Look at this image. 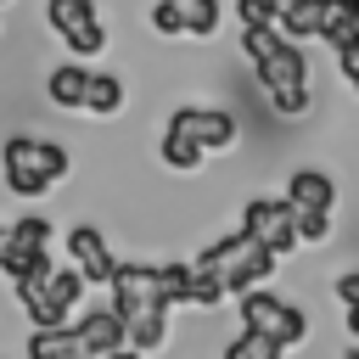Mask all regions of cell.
Masks as SVG:
<instances>
[{
  "label": "cell",
  "instance_id": "6da1fadb",
  "mask_svg": "<svg viewBox=\"0 0 359 359\" xmlns=\"http://www.w3.org/2000/svg\"><path fill=\"white\" fill-rule=\"evenodd\" d=\"M107 286H112V314L123 320V342L140 348V353L163 348V337H168V303L157 297V269L151 264H118Z\"/></svg>",
  "mask_w": 359,
  "mask_h": 359
},
{
  "label": "cell",
  "instance_id": "7a4b0ae2",
  "mask_svg": "<svg viewBox=\"0 0 359 359\" xmlns=\"http://www.w3.org/2000/svg\"><path fill=\"white\" fill-rule=\"evenodd\" d=\"M275 264H280V252H269V247H264V241H252L247 230L219 236V241L196 258V269H208V275L224 286V297H236V292H247V286L269 280V275H275Z\"/></svg>",
  "mask_w": 359,
  "mask_h": 359
},
{
  "label": "cell",
  "instance_id": "3957f363",
  "mask_svg": "<svg viewBox=\"0 0 359 359\" xmlns=\"http://www.w3.org/2000/svg\"><path fill=\"white\" fill-rule=\"evenodd\" d=\"M236 297H241V331H258V337H269L275 348H297V342L309 337L303 309H292V303L275 297L269 286H247V292H236Z\"/></svg>",
  "mask_w": 359,
  "mask_h": 359
},
{
  "label": "cell",
  "instance_id": "277c9868",
  "mask_svg": "<svg viewBox=\"0 0 359 359\" xmlns=\"http://www.w3.org/2000/svg\"><path fill=\"white\" fill-rule=\"evenodd\" d=\"M50 269V219L28 213L17 219L11 230H0V275L17 286V280H34Z\"/></svg>",
  "mask_w": 359,
  "mask_h": 359
},
{
  "label": "cell",
  "instance_id": "5b68a950",
  "mask_svg": "<svg viewBox=\"0 0 359 359\" xmlns=\"http://www.w3.org/2000/svg\"><path fill=\"white\" fill-rule=\"evenodd\" d=\"M45 22L67 39L73 56H101L107 50V28L95 17V0H45Z\"/></svg>",
  "mask_w": 359,
  "mask_h": 359
},
{
  "label": "cell",
  "instance_id": "8992f818",
  "mask_svg": "<svg viewBox=\"0 0 359 359\" xmlns=\"http://www.w3.org/2000/svg\"><path fill=\"white\" fill-rule=\"evenodd\" d=\"M241 230H247L252 241H264L269 252H292V247H297L292 202H286V196H247V208H241Z\"/></svg>",
  "mask_w": 359,
  "mask_h": 359
},
{
  "label": "cell",
  "instance_id": "52a82bcc",
  "mask_svg": "<svg viewBox=\"0 0 359 359\" xmlns=\"http://www.w3.org/2000/svg\"><path fill=\"white\" fill-rule=\"evenodd\" d=\"M168 135H185L196 140L202 151H224L236 140V118L219 112V107H174L168 112Z\"/></svg>",
  "mask_w": 359,
  "mask_h": 359
},
{
  "label": "cell",
  "instance_id": "ba28073f",
  "mask_svg": "<svg viewBox=\"0 0 359 359\" xmlns=\"http://www.w3.org/2000/svg\"><path fill=\"white\" fill-rule=\"evenodd\" d=\"M0 180L11 196H45V174H39V157H34V135H11L0 146Z\"/></svg>",
  "mask_w": 359,
  "mask_h": 359
},
{
  "label": "cell",
  "instance_id": "9c48e42d",
  "mask_svg": "<svg viewBox=\"0 0 359 359\" xmlns=\"http://www.w3.org/2000/svg\"><path fill=\"white\" fill-rule=\"evenodd\" d=\"M67 252H73V269L84 275V286H107L112 269H118V258L107 252V236H101L95 224H79V230L67 236Z\"/></svg>",
  "mask_w": 359,
  "mask_h": 359
},
{
  "label": "cell",
  "instance_id": "30bf717a",
  "mask_svg": "<svg viewBox=\"0 0 359 359\" xmlns=\"http://www.w3.org/2000/svg\"><path fill=\"white\" fill-rule=\"evenodd\" d=\"M252 67H258L264 90H280V84H309V56H303V45H292V39H280L275 50H264Z\"/></svg>",
  "mask_w": 359,
  "mask_h": 359
},
{
  "label": "cell",
  "instance_id": "8fae6325",
  "mask_svg": "<svg viewBox=\"0 0 359 359\" xmlns=\"http://www.w3.org/2000/svg\"><path fill=\"white\" fill-rule=\"evenodd\" d=\"M67 331H73L79 353H107V348L123 342V320H118L112 309H84L79 320H67Z\"/></svg>",
  "mask_w": 359,
  "mask_h": 359
},
{
  "label": "cell",
  "instance_id": "7c38bea8",
  "mask_svg": "<svg viewBox=\"0 0 359 359\" xmlns=\"http://www.w3.org/2000/svg\"><path fill=\"white\" fill-rule=\"evenodd\" d=\"M286 202L292 208H314V213H331L337 208V180L320 174V168H297L286 180Z\"/></svg>",
  "mask_w": 359,
  "mask_h": 359
},
{
  "label": "cell",
  "instance_id": "4fadbf2b",
  "mask_svg": "<svg viewBox=\"0 0 359 359\" xmlns=\"http://www.w3.org/2000/svg\"><path fill=\"white\" fill-rule=\"evenodd\" d=\"M314 17H320V39L331 45H353L359 39V0H314Z\"/></svg>",
  "mask_w": 359,
  "mask_h": 359
},
{
  "label": "cell",
  "instance_id": "5bb4252c",
  "mask_svg": "<svg viewBox=\"0 0 359 359\" xmlns=\"http://www.w3.org/2000/svg\"><path fill=\"white\" fill-rule=\"evenodd\" d=\"M84 79H90L84 62H62V67H50V79H45L50 107H62V112H84Z\"/></svg>",
  "mask_w": 359,
  "mask_h": 359
},
{
  "label": "cell",
  "instance_id": "9a60e30c",
  "mask_svg": "<svg viewBox=\"0 0 359 359\" xmlns=\"http://www.w3.org/2000/svg\"><path fill=\"white\" fill-rule=\"evenodd\" d=\"M84 107H90L95 118H112V112L123 107V79H118V73H90V79H84Z\"/></svg>",
  "mask_w": 359,
  "mask_h": 359
},
{
  "label": "cell",
  "instance_id": "2e32d148",
  "mask_svg": "<svg viewBox=\"0 0 359 359\" xmlns=\"http://www.w3.org/2000/svg\"><path fill=\"white\" fill-rule=\"evenodd\" d=\"M275 28H280V39H292V45L314 39V28H320L314 0H286V6H280V17H275Z\"/></svg>",
  "mask_w": 359,
  "mask_h": 359
},
{
  "label": "cell",
  "instance_id": "e0dca14e",
  "mask_svg": "<svg viewBox=\"0 0 359 359\" xmlns=\"http://www.w3.org/2000/svg\"><path fill=\"white\" fill-rule=\"evenodd\" d=\"M73 353H79V342H73L67 325H34V337H28V359H73Z\"/></svg>",
  "mask_w": 359,
  "mask_h": 359
},
{
  "label": "cell",
  "instance_id": "ac0fdd59",
  "mask_svg": "<svg viewBox=\"0 0 359 359\" xmlns=\"http://www.w3.org/2000/svg\"><path fill=\"white\" fill-rule=\"evenodd\" d=\"M45 297H50L56 309H67V314H73V303L84 297V275H79V269H56V264H50V275H45Z\"/></svg>",
  "mask_w": 359,
  "mask_h": 359
},
{
  "label": "cell",
  "instance_id": "d6986e66",
  "mask_svg": "<svg viewBox=\"0 0 359 359\" xmlns=\"http://www.w3.org/2000/svg\"><path fill=\"white\" fill-rule=\"evenodd\" d=\"M157 297L174 309V303H191V264H157Z\"/></svg>",
  "mask_w": 359,
  "mask_h": 359
},
{
  "label": "cell",
  "instance_id": "ffe728a7",
  "mask_svg": "<svg viewBox=\"0 0 359 359\" xmlns=\"http://www.w3.org/2000/svg\"><path fill=\"white\" fill-rule=\"evenodd\" d=\"M224 359H286V348H275V342L258 337V331H241V337L224 348Z\"/></svg>",
  "mask_w": 359,
  "mask_h": 359
},
{
  "label": "cell",
  "instance_id": "44dd1931",
  "mask_svg": "<svg viewBox=\"0 0 359 359\" xmlns=\"http://www.w3.org/2000/svg\"><path fill=\"white\" fill-rule=\"evenodd\" d=\"M163 163H168V168H180V174H191V168L202 163V146H196V140H185V135H163Z\"/></svg>",
  "mask_w": 359,
  "mask_h": 359
},
{
  "label": "cell",
  "instance_id": "7402d4cb",
  "mask_svg": "<svg viewBox=\"0 0 359 359\" xmlns=\"http://www.w3.org/2000/svg\"><path fill=\"white\" fill-rule=\"evenodd\" d=\"M34 157H39V174H45V185L67 180V168H73V157H67L56 140H34Z\"/></svg>",
  "mask_w": 359,
  "mask_h": 359
},
{
  "label": "cell",
  "instance_id": "603a6c76",
  "mask_svg": "<svg viewBox=\"0 0 359 359\" xmlns=\"http://www.w3.org/2000/svg\"><path fill=\"white\" fill-rule=\"evenodd\" d=\"M269 101L280 118H297V112H309V84H280V90H269Z\"/></svg>",
  "mask_w": 359,
  "mask_h": 359
},
{
  "label": "cell",
  "instance_id": "cb8c5ba5",
  "mask_svg": "<svg viewBox=\"0 0 359 359\" xmlns=\"http://www.w3.org/2000/svg\"><path fill=\"white\" fill-rule=\"evenodd\" d=\"M191 303H202V309H219L224 303V286L208 269H196V264H191Z\"/></svg>",
  "mask_w": 359,
  "mask_h": 359
},
{
  "label": "cell",
  "instance_id": "d4e9b609",
  "mask_svg": "<svg viewBox=\"0 0 359 359\" xmlns=\"http://www.w3.org/2000/svg\"><path fill=\"white\" fill-rule=\"evenodd\" d=\"M151 28H157V34H168V39H174V34H185V22H180V11H174L168 0H157V6H151Z\"/></svg>",
  "mask_w": 359,
  "mask_h": 359
},
{
  "label": "cell",
  "instance_id": "484cf974",
  "mask_svg": "<svg viewBox=\"0 0 359 359\" xmlns=\"http://www.w3.org/2000/svg\"><path fill=\"white\" fill-rule=\"evenodd\" d=\"M337 303H342V309L353 314V303H359V275H353V269H348V275L337 280Z\"/></svg>",
  "mask_w": 359,
  "mask_h": 359
},
{
  "label": "cell",
  "instance_id": "4316f807",
  "mask_svg": "<svg viewBox=\"0 0 359 359\" xmlns=\"http://www.w3.org/2000/svg\"><path fill=\"white\" fill-rule=\"evenodd\" d=\"M95 359H140V348H129V342H118V348H107V353H95Z\"/></svg>",
  "mask_w": 359,
  "mask_h": 359
},
{
  "label": "cell",
  "instance_id": "83f0119b",
  "mask_svg": "<svg viewBox=\"0 0 359 359\" xmlns=\"http://www.w3.org/2000/svg\"><path fill=\"white\" fill-rule=\"evenodd\" d=\"M168 6H174V11H180V22H185V17H191V11L202 6V0H168Z\"/></svg>",
  "mask_w": 359,
  "mask_h": 359
},
{
  "label": "cell",
  "instance_id": "f1b7e54d",
  "mask_svg": "<svg viewBox=\"0 0 359 359\" xmlns=\"http://www.w3.org/2000/svg\"><path fill=\"white\" fill-rule=\"evenodd\" d=\"M264 6H269V17H280V6H286V0H264Z\"/></svg>",
  "mask_w": 359,
  "mask_h": 359
},
{
  "label": "cell",
  "instance_id": "f546056e",
  "mask_svg": "<svg viewBox=\"0 0 359 359\" xmlns=\"http://www.w3.org/2000/svg\"><path fill=\"white\" fill-rule=\"evenodd\" d=\"M0 6H6V0H0Z\"/></svg>",
  "mask_w": 359,
  "mask_h": 359
}]
</instances>
